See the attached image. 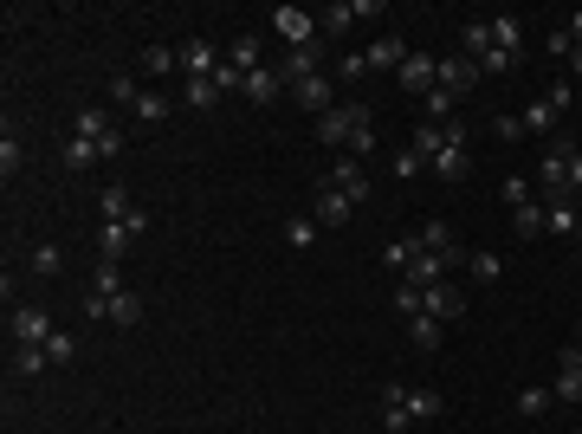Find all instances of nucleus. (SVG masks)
Instances as JSON below:
<instances>
[{"instance_id":"obj_10","label":"nucleus","mask_w":582,"mask_h":434,"mask_svg":"<svg viewBox=\"0 0 582 434\" xmlns=\"http://www.w3.org/2000/svg\"><path fill=\"white\" fill-rule=\"evenodd\" d=\"M7 331H13V344H46V337H52V318L39 305H13Z\"/></svg>"},{"instance_id":"obj_46","label":"nucleus","mask_w":582,"mask_h":434,"mask_svg":"<svg viewBox=\"0 0 582 434\" xmlns=\"http://www.w3.org/2000/svg\"><path fill=\"white\" fill-rule=\"evenodd\" d=\"M570 195H582V143H570Z\"/></svg>"},{"instance_id":"obj_34","label":"nucleus","mask_w":582,"mask_h":434,"mask_svg":"<svg viewBox=\"0 0 582 434\" xmlns=\"http://www.w3.org/2000/svg\"><path fill=\"white\" fill-rule=\"evenodd\" d=\"M414 253H421V247H414V234H408V240H388L382 266H388V273H408V266H414Z\"/></svg>"},{"instance_id":"obj_42","label":"nucleus","mask_w":582,"mask_h":434,"mask_svg":"<svg viewBox=\"0 0 582 434\" xmlns=\"http://www.w3.org/2000/svg\"><path fill=\"white\" fill-rule=\"evenodd\" d=\"M0 169H7V175L20 169V137H13V130H7V137H0Z\"/></svg>"},{"instance_id":"obj_44","label":"nucleus","mask_w":582,"mask_h":434,"mask_svg":"<svg viewBox=\"0 0 582 434\" xmlns=\"http://www.w3.org/2000/svg\"><path fill=\"white\" fill-rule=\"evenodd\" d=\"M492 130H498V137H505V143H518V137H524V117H498Z\"/></svg>"},{"instance_id":"obj_38","label":"nucleus","mask_w":582,"mask_h":434,"mask_svg":"<svg viewBox=\"0 0 582 434\" xmlns=\"http://www.w3.org/2000/svg\"><path fill=\"white\" fill-rule=\"evenodd\" d=\"M46 357H52V363H72V357H78V337H72V331H52V337H46Z\"/></svg>"},{"instance_id":"obj_37","label":"nucleus","mask_w":582,"mask_h":434,"mask_svg":"<svg viewBox=\"0 0 582 434\" xmlns=\"http://www.w3.org/2000/svg\"><path fill=\"white\" fill-rule=\"evenodd\" d=\"M557 117H563L557 104H550V98H537L531 111H524V130H557Z\"/></svg>"},{"instance_id":"obj_45","label":"nucleus","mask_w":582,"mask_h":434,"mask_svg":"<svg viewBox=\"0 0 582 434\" xmlns=\"http://www.w3.org/2000/svg\"><path fill=\"white\" fill-rule=\"evenodd\" d=\"M421 169H427V162L414 156V149H401V156H395V175H421Z\"/></svg>"},{"instance_id":"obj_9","label":"nucleus","mask_w":582,"mask_h":434,"mask_svg":"<svg viewBox=\"0 0 582 434\" xmlns=\"http://www.w3.org/2000/svg\"><path fill=\"white\" fill-rule=\"evenodd\" d=\"M440 91H447V98H466V91L479 85V65L466 59V52H453V59H440V78H434Z\"/></svg>"},{"instance_id":"obj_13","label":"nucleus","mask_w":582,"mask_h":434,"mask_svg":"<svg viewBox=\"0 0 582 434\" xmlns=\"http://www.w3.org/2000/svg\"><path fill=\"white\" fill-rule=\"evenodd\" d=\"M414 415H408V383H382V434H408Z\"/></svg>"},{"instance_id":"obj_20","label":"nucleus","mask_w":582,"mask_h":434,"mask_svg":"<svg viewBox=\"0 0 582 434\" xmlns=\"http://www.w3.org/2000/svg\"><path fill=\"white\" fill-rule=\"evenodd\" d=\"M363 59H369V72H388V65H395V72H401V65H408V46H401V39L388 33V39H376V46L363 52Z\"/></svg>"},{"instance_id":"obj_7","label":"nucleus","mask_w":582,"mask_h":434,"mask_svg":"<svg viewBox=\"0 0 582 434\" xmlns=\"http://www.w3.org/2000/svg\"><path fill=\"white\" fill-rule=\"evenodd\" d=\"M285 91L304 104V111H317V117L330 111V72H298V78H285Z\"/></svg>"},{"instance_id":"obj_4","label":"nucleus","mask_w":582,"mask_h":434,"mask_svg":"<svg viewBox=\"0 0 582 434\" xmlns=\"http://www.w3.org/2000/svg\"><path fill=\"white\" fill-rule=\"evenodd\" d=\"M427 169H434L440 182H460V175L473 169V143H466V124H447V143H440V156L427 162Z\"/></svg>"},{"instance_id":"obj_3","label":"nucleus","mask_w":582,"mask_h":434,"mask_svg":"<svg viewBox=\"0 0 582 434\" xmlns=\"http://www.w3.org/2000/svg\"><path fill=\"white\" fill-rule=\"evenodd\" d=\"M72 137H85L97 156H117V149H123V124L110 111H78L72 117Z\"/></svg>"},{"instance_id":"obj_43","label":"nucleus","mask_w":582,"mask_h":434,"mask_svg":"<svg viewBox=\"0 0 582 434\" xmlns=\"http://www.w3.org/2000/svg\"><path fill=\"white\" fill-rule=\"evenodd\" d=\"M505 201H511V208H524V201H531V188H524V175H505Z\"/></svg>"},{"instance_id":"obj_32","label":"nucleus","mask_w":582,"mask_h":434,"mask_svg":"<svg viewBox=\"0 0 582 434\" xmlns=\"http://www.w3.org/2000/svg\"><path fill=\"white\" fill-rule=\"evenodd\" d=\"M143 72H182V46H149Z\"/></svg>"},{"instance_id":"obj_6","label":"nucleus","mask_w":582,"mask_h":434,"mask_svg":"<svg viewBox=\"0 0 582 434\" xmlns=\"http://www.w3.org/2000/svg\"><path fill=\"white\" fill-rule=\"evenodd\" d=\"M272 26H279V39H291V52L298 46H317V13H304V7H272Z\"/></svg>"},{"instance_id":"obj_19","label":"nucleus","mask_w":582,"mask_h":434,"mask_svg":"<svg viewBox=\"0 0 582 434\" xmlns=\"http://www.w3.org/2000/svg\"><path fill=\"white\" fill-rule=\"evenodd\" d=\"M285 91V78H279V65H259V72H246V98L253 104H272Z\"/></svg>"},{"instance_id":"obj_8","label":"nucleus","mask_w":582,"mask_h":434,"mask_svg":"<svg viewBox=\"0 0 582 434\" xmlns=\"http://www.w3.org/2000/svg\"><path fill=\"white\" fill-rule=\"evenodd\" d=\"M421 311H427V318H440V324H453V318L466 311V292L453 286V279H440V286H427V292H421Z\"/></svg>"},{"instance_id":"obj_5","label":"nucleus","mask_w":582,"mask_h":434,"mask_svg":"<svg viewBox=\"0 0 582 434\" xmlns=\"http://www.w3.org/2000/svg\"><path fill=\"white\" fill-rule=\"evenodd\" d=\"M143 227H149L143 208H136L130 221H104V227H97V260H123V253L136 247V234H143Z\"/></svg>"},{"instance_id":"obj_2","label":"nucleus","mask_w":582,"mask_h":434,"mask_svg":"<svg viewBox=\"0 0 582 434\" xmlns=\"http://www.w3.org/2000/svg\"><path fill=\"white\" fill-rule=\"evenodd\" d=\"M460 52L479 65V78H498V72H511V65H518V52L498 46L492 20H466V26H460Z\"/></svg>"},{"instance_id":"obj_36","label":"nucleus","mask_w":582,"mask_h":434,"mask_svg":"<svg viewBox=\"0 0 582 434\" xmlns=\"http://www.w3.org/2000/svg\"><path fill=\"white\" fill-rule=\"evenodd\" d=\"M33 273H39V279H59V273H65V253L52 247V240H46V247H33Z\"/></svg>"},{"instance_id":"obj_24","label":"nucleus","mask_w":582,"mask_h":434,"mask_svg":"<svg viewBox=\"0 0 582 434\" xmlns=\"http://www.w3.org/2000/svg\"><path fill=\"white\" fill-rule=\"evenodd\" d=\"M511 234H518V240H537V234H544V201H524V208H511Z\"/></svg>"},{"instance_id":"obj_41","label":"nucleus","mask_w":582,"mask_h":434,"mask_svg":"<svg viewBox=\"0 0 582 434\" xmlns=\"http://www.w3.org/2000/svg\"><path fill=\"white\" fill-rule=\"evenodd\" d=\"M466 266H473L479 279H498V253L492 247H479V253H466Z\"/></svg>"},{"instance_id":"obj_23","label":"nucleus","mask_w":582,"mask_h":434,"mask_svg":"<svg viewBox=\"0 0 582 434\" xmlns=\"http://www.w3.org/2000/svg\"><path fill=\"white\" fill-rule=\"evenodd\" d=\"M46 344H13V376H20V383H33L39 370H46Z\"/></svg>"},{"instance_id":"obj_16","label":"nucleus","mask_w":582,"mask_h":434,"mask_svg":"<svg viewBox=\"0 0 582 434\" xmlns=\"http://www.w3.org/2000/svg\"><path fill=\"white\" fill-rule=\"evenodd\" d=\"M369 13H382L376 0H343V7H324V33H330V39H343L356 20H369Z\"/></svg>"},{"instance_id":"obj_17","label":"nucleus","mask_w":582,"mask_h":434,"mask_svg":"<svg viewBox=\"0 0 582 434\" xmlns=\"http://www.w3.org/2000/svg\"><path fill=\"white\" fill-rule=\"evenodd\" d=\"M414 240H421L427 253H440V260H447V266H460V260H466V253H460V240H453V227H447V221H427V227H421V234H414Z\"/></svg>"},{"instance_id":"obj_27","label":"nucleus","mask_w":582,"mask_h":434,"mask_svg":"<svg viewBox=\"0 0 582 434\" xmlns=\"http://www.w3.org/2000/svg\"><path fill=\"white\" fill-rule=\"evenodd\" d=\"M214 98H220L214 78H188V85H182V104H188V111H214Z\"/></svg>"},{"instance_id":"obj_47","label":"nucleus","mask_w":582,"mask_h":434,"mask_svg":"<svg viewBox=\"0 0 582 434\" xmlns=\"http://www.w3.org/2000/svg\"><path fill=\"white\" fill-rule=\"evenodd\" d=\"M563 33H570V46L582 52V13H570V20H563Z\"/></svg>"},{"instance_id":"obj_50","label":"nucleus","mask_w":582,"mask_h":434,"mask_svg":"<svg viewBox=\"0 0 582 434\" xmlns=\"http://www.w3.org/2000/svg\"><path fill=\"white\" fill-rule=\"evenodd\" d=\"M576 350H582V331H576Z\"/></svg>"},{"instance_id":"obj_39","label":"nucleus","mask_w":582,"mask_h":434,"mask_svg":"<svg viewBox=\"0 0 582 434\" xmlns=\"http://www.w3.org/2000/svg\"><path fill=\"white\" fill-rule=\"evenodd\" d=\"M91 162H104V156H97V149H91L85 137H72V143H65V169H91Z\"/></svg>"},{"instance_id":"obj_18","label":"nucleus","mask_w":582,"mask_h":434,"mask_svg":"<svg viewBox=\"0 0 582 434\" xmlns=\"http://www.w3.org/2000/svg\"><path fill=\"white\" fill-rule=\"evenodd\" d=\"M324 182H337V188H343V195H350V201H363V195H369V169H363V162H356V156H343L337 169L324 175Z\"/></svg>"},{"instance_id":"obj_28","label":"nucleus","mask_w":582,"mask_h":434,"mask_svg":"<svg viewBox=\"0 0 582 434\" xmlns=\"http://www.w3.org/2000/svg\"><path fill=\"white\" fill-rule=\"evenodd\" d=\"M110 324H123V331H130V324H143V298H136V292H117V298H110Z\"/></svg>"},{"instance_id":"obj_33","label":"nucleus","mask_w":582,"mask_h":434,"mask_svg":"<svg viewBox=\"0 0 582 434\" xmlns=\"http://www.w3.org/2000/svg\"><path fill=\"white\" fill-rule=\"evenodd\" d=\"M550 389H557V402H582V370L576 363H557V383Z\"/></svg>"},{"instance_id":"obj_29","label":"nucleus","mask_w":582,"mask_h":434,"mask_svg":"<svg viewBox=\"0 0 582 434\" xmlns=\"http://www.w3.org/2000/svg\"><path fill=\"white\" fill-rule=\"evenodd\" d=\"M440 409H447V402H440V389H408V415H414V422H434Z\"/></svg>"},{"instance_id":"obj_12","label":"nucleus","mask_w":582,"mask_h":434,"mask_svg":"<svg viewBox=\"0 0 582 434\" xmlns=\"http://www.w3.org/2000/svg\"><path fill=\"white\" fill-rule=\"evenodd\" d=\"M220 65H227V59H220L214 39H182V72H188V78H214Z\"/></svg>"},{"instance_id":"obj_31","label":"nucleus","mask_w":582,"mask_h":434,"mask_svg":"<svg viewBox=\"0 0 582 434\" xmlns=\"http://www.w3.org/2000/svg\"><path fill=\"white\" fill-rule=\"evenodd\" d=\"M136 98H143V85H136V72H110V104H117V111H130Z\"/></svg>"},{"instance_id":"obj_14","label":"nucleus","mask_w":582,"mask_h":434,"mask_svg":"<svg viewBox=\"0 0 582 434\" xmlns=\"http://www.w3.org/2000/svg\"><path fill=\"white\" fill-rule=\"evenodd\" d=\"M544 234L582 240V208H576V195H563V201H544Z\"/></svg>"},{"instance_id":"obj_1","label":"nucleus","mask_w":582,"mask_h":434,"mask_svg":"<svg viewBox=\"0 0 582 434\" xmlns=\"http://www.w3.org/2000/svg\"><path fill=\"white\" fill-rule=\"evenodd\" d=\"M317 143H330V149H350L356 162L369 156V149H376V117L363 111V104H330L324 117H317Z\"/></svg>"},{"instance_id":"obj_21","label":"nucleus","mask_w":582,"mask_h":434,"mask_svg":"<svg viewBox=\"0 0 582 434\" xmlns=\"http://www.w3.org/2000/svg\"><path fill=\"white\" fill-rule=\"evenodd\" d=\"M408 344H414V350H440V344H447V324L421 311V318H408Z\"/></svg>"},{"instance_id":"obj_30","label":"nucleus","mask_w":582,"mask_h":434,"mask_svg":"<svg viewBox=\"0 0 582 434\" xmlns=\"http://www.w3.org/2000/svg\"><path fill=\"white\" fill-rule=\"evenodd\" d=\"M130 117L136 124H162V117H169V98H162V91H143V98L130 104Z\"/></svg>"},{"instance_id":"obj_49","label":"nucleus","mask_w":582,"mask_h":434,"mask_svg":"<svg viewBox=\"0 0 582 434\" xmlns=\"http://www.w3.org/2000/svg\"><path fill=\"white\" fill-rule=\"evenodd\" d=\"M570 78H582V52H576V59H570Z\"/></svg>"},{"instance_id":"obj_26","label":"nucleus","mask_w":582,"mask_h":434,"mask_svg":"<svg viewBox=\"0 0 582 434\" xmlns=\"http://www.w3.org/2000/svg\"><path fill=\"white\" fill-rule=\"evenodd\" d=\"M117 292H123L117 260H97V273H91V292H85V298H117Z\"/></svg>"},{"instance_id":"obj_11","label":"nucleus","mask_w":582,"mask_h":434,"mask_svg":"<svg viewBox=\"0 0 582 434\" xmlns=\"http://www.w3.org/2000/svg\"><path fill=\"white\" fill-rule=\"evenodd\" d=\"M434 78H440V59H427V52H408V65L395 72V85L414 91V98H427V91H434Z\"/></svg>"},{"instance_id":"obj_22","label":"nucleus","mask_w":582,"mask_h":434,"mask_svg":"<svg viewBox=\"0 0 582 434\" xmlns=\"http://www.w3.org/2000/svg\"><path fill=\"white\" fill-rule=\"evenodd\" d=\"M227 65H233V72H259V65H266V59H259V33H240V39H233V46H227Z\"/></svg>"},{"instance_id":"obj_40","label":"nucleus","mask_w":582,"mask_h":434,"mask_svg":"<svg viewBox=\"0 0 582 434\" xmlns=\"http://www.w3.org/2000/svg\"><path fill=\"white\" fill-rule=\"evenodd\" d=\"M285 240H291V247H311V240H317V221H304V214H298V221H285Z\"/></svg>"},{"instance_id":"obj_15","label":"nucleus","mask_w":582,"mask_h":434,"mask_svg":"<svg viewBox=\"0 0 582 434\" xmlns=\"http://www.w3.org/2000/svg\"><path fill=\"white\" fill-rule=\"evenodd\" d=\"M350 214H356V201L343 195L337 182H317V221H324V227H343Z\"/></svg>"},{"instance_id":"obj_48","label":"nucleus","mask_w":582,"mask_h":434,"mask_svg":"<svg viewBox=\"0 0 582 434\" xmlns=\"http://www.w3.org/2000/svg\"><path fill=\"white\" fill-rule=\"evenodd\" d=\"M563 363H576V370H582V350H576V344H570V350H563Z\"/></svg>"},{"instance_id":"obj_35","label":"nucleus","mask_w":582,"mask_h":434,"mask_svg":"<svg viewBox=\"0 0 582 434\" xmlns=\"http://www.w3.org/2000/svg\"><path fill=\"white\" fill-rule=\"evenodd\" d=\"M550 409H557V389H524V396H518V415H550Z\"/></svg>"},{"instance_id":"obj_25","label":"nucleus","mask_w":582,"mask_h":434,"mask_svg":"<svg viewBox=\"0 0 582 434\" xmlns=\"http://www.w3.org/2000/svg\"><path fill=\"white\" fill-rule=\"evenodd\" d=\"M97 208H104V221H130L136 201H130V188H123V182H110L104 195H97Z\"/></svg>"},{"instance_id":"obj_51","label":"nucleus","mask_w":582,"mask_h":434,"mask_svg":"<svg viewBox=\"0 0 582 434\" xmlns=\"http://www.w3.org/2000/svg\"><path fill=\"white\" fill-rule=\"evenodd\" d=\"M570 434H582V428H570Z\"/></svg>"}]
</instances>
